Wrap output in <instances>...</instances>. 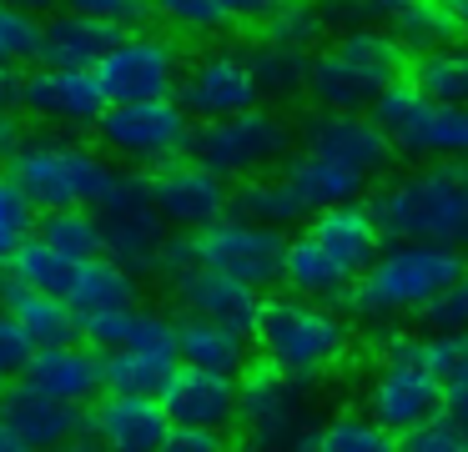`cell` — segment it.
Here are the masks:
<instances>
[{"mask_svg": "<svg viewBox=\"0 0 468 452\" xmlns=\"http://www.w3.org/2000/svg\"><path fill=\"white\" fill-rule=\"evenodd\" d=\"M176 367H197V372L237 382V372L247 367V337L186 317V321H176Z\"/></svg>", "mask_w": 468, "mask_h": 452, "instance_id": "obj_29", "label": "cell"}, {"mask_svg": "<svg viewBox=\"0 0 468 452\" xmlns=\"http://www.w3.org/2000/svg\"><path fill=\"white\" fill-rule=\"evenodd\" d=\"M166 427H192V432H227L237 422V382L232 377H212L197 367H176L166 377L162 397Z\"/></svg>", "mask_w": 468, "mask_h": 452, "instance_id": "obj_17", "label": "cell"}, {"mask_svg": "<svg viewBox=\"0 0 468 452\" xmlns=\"http://www.w3.org/2000/svg\"><path fill=\"white\" fill-rule=\"evenodd\" d=\"M292 121L277 106H257L247 116L212 121V126H192L186 141V161L212 171L217 181H257L272 176L277 166L292 161Z\"/></svg>", "mask_w": 468, "mask_h": 452, "instance_id": "obj_6", "label": "cell"}, {"mask_svg": "<svg viewBox=\"0 0 468 452\" xmlns=\"http://www.w3.org/2000/svg\"><path fill=\"white\" fill-rule=\"evenodd\" d=\"M5 277H11L16 287H26V291H41V297L66 301V291H71V281H76V261L46 251L41 241H26V247L16 251V261L5 267Z\"/></svg>", "mask_w": 468, "mask_h": 452, "instance_id": "obj_37", "label": "cell"}, {"mask_svg": "<svg viewBox=\"0 0 468 452\" xmlns=\"http://www.w3.org/2000/svg\"><path fill=\"white\" fill-rule=\"evenodd\" d=\"M0 452H31V447H26V442L16 437V432H5V427H0Z\"/></svg>", "mask_w": 468, "mask_h": 452, "instance_id": "obj_48", "label": "cell"}, {"mask_svg": "<svg viewBox=\"0 0 468 452\" xmlns=\"http://www.w3.org/2000/svg\"><path fill=\"white\" fill-rule=\"evenodd\" d=\"M96 141H101V156H116L126 171L146 176V171H162L172 161L186 156V141H192V121L176 110V100H146V106H106L96 121Z\"/></svg>", "mask_w": 468, "mask_h": 452, "instance_id": "obj_11", "label": "cell"}, {"mask_svg": "<svg viewBox=\"0 0 468 452\" xmlns=\"http://www.w3.org/2000/svg\"><path fill=\"white\" fill-rule=\"evenodd\" d=\"M403 80V50L388 40V30L357 26L337 30L323 50L307 56V86L303 96H313L317 110H347L363 116L388 86Z\"/></svg>", "mask_w": 468, "mask_h": 452, "instance_id": "obj_4", "label": "cell"}, {"mask_svg": "<svg viewBox=\"0 0 468 452\" xmlns=\"http://www.w3.org/2000/svg\"><path fill=\"white\" fill-rule=\"evenodd\" d=\"M257 46H277L292 50V56H313L317 40L327 36V16L313 5H262V20H257Z\"/></svg>", "mask_w": 468, "mask_h": 452, "instance_id": "obj_34", "label": "cell"}, {"mask_svg": "<svg viewBox=\"0 0 468 452\" xmlns=\"http://www.w3.org/2000/svg\"><path fill=\"white\" fill-rule=\"evenodd\" d=\"M41 56V16L16 5H0V66L21 70L26 60Z\"/></svg>", "mask_w": 468, "mask_h": 452, "instance_id": "obj_40", "label": "cell"}, {"mask_svg": "<svg viewBox=\"0 0 468 452\" xmlns=\"http://www.w3.org/2000/svg\"><path fill=\"white\" fill-rule=\"evenodd\" d=\"M367 216L378 241L388 247H443L458 251L468 231V181L458 161L413 166L403 176H388L367 196Z\"/></svg>", "mask_w": 468, "mask_h": 452, "instance_id": "obj_1", "label": "cell"}, {"mask_svg": "<svg viewBox=\"0 0 468 452\" xmlns=\"http://www.w3.org/2000/svg\"><path fill=\"white\" fill-rule=\"evenodd\" d=\"M418 321H423V337H463V321H468L463 281H453V287L438 291V297L418 311Z\"/></svg>", "mask_w": 468, "mask_h": 452, "instance_id": "obj_42", "label": "cell"}, {"mask_svg": "<svg viewBox=\"0 0 468 452\" xmlns=\"http://www.w3.org/2000/svg\"><path fill=\"white\" fill-rule=\"evenodd\" d=\"M31 352H36V347L26 342V331L16 327L5 311H0V392L21 382V372H26V362H31Z\"/></svg>", "mask_w": 468, "mask_h": 452, "instance_id": "obj_44", "label": "cell"}, {"mask_svg": "<svg viewBox=\"0 0 468 452\" xmlns=\"http://www.w3.org/2000/svg\"><path fill=\"white\" fill-rule=\"evenodd\" d=\"M247 60H252V80H257V100H262V106L303 96L307 56H292V50H277V46H252Z\"/></svg>", "mask_w": 468, "mask_h": 452, "instance_id": "obj_36", "label": "cell"}, {"mask_svg": "<svg viewBox=\"0 0 468 452\" xmlns=\"http://www.w3.org/2000/svg\"><path fill=\"white\" fill-rule=\"evenodd\" d=\"M0 311H5V317L26 331V342H31V347H66V342L76 337V317L66 311V301L16 287L5 271H0Z\"/></svg>", "mask_w": 468, "mask_h": 452, "instance_id": "obj_28", "label": "cell"}, {"mask_svg": "<svg viewBox=\"0 0 468 452\" xmlns=\"http://www.w3.org/2000/svg\"><path fill=\"white\" fill-rule=\"evenodd\" d=\"M172 372H176V357H162V352H106L101 357V392L106 397L156 402Z\"/></svg>", "mask_w": 468, "mask_h": 452, "instance_id": "obj_32", "label": "cell"}, {"mask_svg": "<svg viewBox=\"0 0 468 452\" xmlns=\"http://www.w3.org/2000/svg\"><path fill=\"white\" fill-rule=\"evenodd\" d=\"M96 221H101V257L112 261V267H122L132 281L162 271V257H166V241H172V231L156 221L152 206H142V211H116V216H96Z\"/></svg>", "mask_w": 468, "mask_h": 452, "instance_id": "obj_23", "label": "cell"}, {"mask_svg": "<svg viewBox=\"0 0 468 452\" xmlns=\"http://www.w3.org/2000/svg\"><path fill=\"white\" fill-rule=\"evenodd\" d=\"M156 452H227V432H192V427H172L166 442Z\"/></svg>", "mask_w": 468, "mask_h": 452, "instance_id": "obj_45", "label": "cell"}, {"mask_svg": "<svg viewBox=\"0 0 468 452\" xmlns=\"http://www.w3.org/2000/svg\"><path fill=\"white\" fill-rule=\"evenodd\" d=\"M162 20L172 36H222L232 26H257L262 5H222V0H186V5H166Z\"/></svg>", "mask_w": 468, "mask_h": 452, "instance_id": "obj_38", "label": "cell"}, {"mask_svg": "<svg viewBox=\"0 0 468 452\" xmlns=\"http://www.w3.org/2000/svg\"><path fill=\"white\" fill-rule=\"evenodd\" d=\"M152 211L166 231H207L227 216V181H217L212 171L192 166V161H172L162 166L152 181Z\"/></svg>", "mask_w": 468, "mask_h": 452, "instance_id": "obj_16", "label": "cell"}, {"mask_svg": "<svg viewBox=\"0 0 468 452\" xmlns=\"http://www.w3.org/2000/svg\"><path fill=\"white\" fill-rule=\"evenodd\" d=\"M237 422H242L247 452H307L317 422H323V407H317L313 382L257 367L237 387Z\"/></svg>", "mask_w": 468, "mask_h": 452, "instance_id": "obj_7", "label": "cell"}, {"mask_svg": "<svg viewBox=\"0 0 468 452\" xmlns=\"http://www.w3.org/2000/svg\"><path fill=\"white\" fill-rule=\"evenodd\" d=\"M116 40H122V30H112L106 20L86 16L81 5L56 10V16L41 20V60L51 70H81V76H91Z\"/></svg>", "mask_w": 468, "mask_h": 452, "instance_id": "obj_22", "label": "cell"}, {"mask_svg": "<svg viewBox=\"0 0 468 452\" xmlns=\"http://www.w3.org/2000/svg\"><path fill=\"white\" fill-rule=\"evenodd\" d=\"M252 337H257V352L267 357V367L297 382L327 377L353 352V327H347L343 311L303 297H267L252 321Z\"/></svg>", "mask_w": 468, "mask_h": 452, "instance_id": "obj_2", "label": "cell"}, {"mask_svg": "<svg viewBox=\"0 0 468 452\" xmlns=\"http://www.w3.org/2000/svg\"><path fill=\"white\" fill-rule=\"evenodd\" d=\"M31 241L81 267V261L101 257V221H96V211H46L31 226Z\"/></svg>", "mask_w": 468, "mask_h": 452, "instance_id": "obj_33", "label": "cell"}, {"mask_svg": "<svg viewBox=\"0 0 468 452\" xmlns=\"http://www.w3.org/2000/svg\"><path fill=\"white\" fill-rule=\"evenodd\" d=\"M292 136H303L307 156L333 161V166H343L347 176H357V181H373L378 171L393 166V151H388L383 131H378L367 116H347V110H313V116L303 121V131H292Z\"/></svg>", "mask_w": 468, "mask_h": 452, "instance_id": "obj_14", "label": "cell"}, {"mask_svg": "<svg viewBox=\"0 0 468 452\" xmlns=\"http://www.w3.org/2000/svg\"><path fill=\"white\" fill-rule=\"evenodd\" d=\"M227 216L287 237V226H297L303 211H297L292 191L282 186V176H257V181H237V186L227 191Z\"/></svg>", "mask_w": 468, "mask_h": 452, "instance_id": "obj_31", "label": "cell"}, {"mask_svg": "<svg viewBox=\"0 0 468 452\" xmlns=\"http://www.w3.org/2000/svg\"><path fill=\"white\" fill-rule=\"evenodd\" d=\"M21 387H31L36 397L66 402V407H86L101 392V352L91 347H36L31 362L21 372Z\"/></svg>", "mask_w": 468, "mask_h": 452, "instance_id": "obj_18", "label": "cell"}, {"mask_svg": "<svg viewBox=\"0 0 468 452\" xmlns=\"http://www.w3.org/2000/svg\"><path fill=\"white\" fill-rule=\"evenodd\" d=\"M16 141H21V126H16V116H0V161L16 151Z\"/></svg>", "mask_w": 468, "mask_h": 452, "instance_id": "obj_47", "label": "cell"}, {"mask_svg": "<svg viewBox=\"0 0 468 452\" xmlns=\"http://www.w3.org/2000/svg\"><path fill=\"white\" fill-rule=\"evenodd\" d=\"M307 452H398V437H388L363 412H337V417L317 422Z\"/></svg>", "mask_w": 468, "mask_h": 452, "instance_id": "obj_39", "label": "cell"}, {"mask_svg": "<svg viewBox=\"0 0 468 452\" xmlns=\"http://www.w3.org/2000/svg\"><path fill=\"white\" fill-rule=\"evenodd\" d=\"M282 186L292 191L297 211L303 216H317V211H333V206H353L357 196L367 191V181L347 176L343 166H333V161H317V156H292L282 171Z\"/></svg>", "mask_w": 468, "mask_h": 452, "instance_id": "obj_27", "label": "cell"}, {"mask_svg": "<svg viewBox=\"0 0 468 452\" xmlns=\"http://www.w3.org/2000/svg\"><path fill=\"white\" fill-rule=\"evenodd\" d=\"M11 171L5 176L16 181L31 211H91L101 201L106 181H112V161L96 146H86L81 136H56V131H31V136L16 141Z\"/></svg>", "mask_w": 468, "mask_h": 452, "instance_id": "obj_3", "label": "cell"}, {"mask_svg": "<svg viewBox=\"0 0 468 452\" xmlns=\"http://www.w3.org/2000/svg\"><path fill=\"white\" fill-rule=\"evenodd\" d=\"M122 307H136V281L122 267H112L106 257L81 261L71 291H66V311L76 321H86V317H106V311H122Z\"/></svg>", "mask_w": 468, "mask_h": 452, "instance_id": "obj_30", "label": "cell"}, {"mask_svg": "<svg viewBox=\"0 0 468 452\" xmlns=\"http://www.w3.org/2000/svg\"><path fill=\"white\" fill-rule=\"evenodd\" d=\"M31 226H36V211L31 201L16 191V181L0 171V271L16 261V251L31 241Z\"/></svg>", "mask_w": 468, "mask_h": 452, "instance_id": "obj_41", "label": "cell"}, {"mask_svg": "<svg viewBox=\"0 0 468 452\" xmlns=\"http://www.w3.org/2000/svg\"><path fill=\"white\" fill-rule=\"evenodd\" d=\"M16 106H21V70L0 66V116H16Z\"/></svg>", "mask_w": 468, "mask_h": 452, "instance_id": "obj_46", "label": "cell"}, {"mask_svg": "<svg viewBox=\"0 0 468 452\" xmlns=\"http://www.w3.org/2000/svg\"><path fill=\"white\" fill-rule=\"evenodd\" d=\"M398 452H468L463 447V422L458 417L423 422V427H413L403 442H398Z\"/></svg>", "mask_w": 468, "mask_h": 452, "instance_id": "obj_43", "label": "cell"}, {"mask_svg": "<svg viewBox=\"0 0 468 452\" xmlns=\"http://www.w3.org/2000/svg\"><path fill=\"white\" fill-rule=\"evenodd\" d=\"M363 417L378 422L388 437H408L413 427L443 417V397H438V382L428 377L423 357H418V337H408V331L383 337V362L363 392Z\"/></svg>", "mask_w": 468, "mask_h": 452, "instance_id": "obj_8", "label": "cell"}, {"mask_svg": "<svg viewBox=\"0 0 468 452\" xmlns=\"http://www.w3.org/2000/svg\"><path fill=\"white\" fill-rule=\"evenodd\" d=\"M96 90L106 106H146V100H172L176 80H182V50L166 30H126L101 66L91 70Z\"/></svg>", "mask_w": 468, "mask_h": 452, "instance_id": "obj_10", "label": "cell"}, {"mask_svg": "<svg viewBox=\"0 0 468 452\" xmlns=\"http://www.w3.org/2000/svg\"><path fill=\"white\" fill-rule=\"evenodd\" d=\"M303 237L313 241L317 251H323L327 261H333L337 271H343L347 281H357L367 271V261L383 251V241H378V226L373 216H367L363 201H353V206H333V211H317V216H307Z\"/></svg>", "mask_w": 468, "mask_h": 452, "instance_id": "obj_21", "label": "cell"}, {"mask_svg": "<svg viewBox=\"0 0 468 452\" xmlns=\"http://www.w3.org/2000/svg\"><path fill=\"white\" fill-rule=\"evenodd\" d=\"M86 427L101 452H156L172 432L162 407L146 397H101Z\"/></svg>", "mask_w": 468, "mask_h": 452, "instance_id": "obj_24", "label": "cell"}, {"mask_svg": "<svg viewBox=\"0 0 468 452\" xmlns=\"http://www.w3.org/2000/svg\"><path fill=\"white\" fill-rule=\"evenodd\" d=\"M383 30L398 50H448L463 36V5H448V0H408V5H388L383 10Z\"/></svg>", "mask_w": 468, "mask_h": 452, "instance_id": "obj_26", "label": "cell"}, {"mask_svg": "<svg viewBox=\"0 0 468 452\" xmlns=\"http://www.w3.org/2000/svg\"><path fill=\"white\" fill-rule=\"evenodd\" d=\"M176 110L192 126H212V121H232L257 110V80L252 60L242 46H212L197 60H182V80H176Z\"/></svg>", "mask_w": 468, "mask_h": 452, "instance_id": "obj_12", "label": "cell"}, {"mask_svg": "<svg viewBox=\"0 0 468 452\" xmlns=\"http://www.w3.org/2000/svg\"><path fill=\"white\" fill-rule=\"evenodd\" d=\"M403 86H413L418 96L433 100V106H463V96H468V60H463V50L448 46V50H428V56H418Z\"/></svg>", "mask_w": 468, "mask_h": 452, "instance_id": "obj_35", "label": "cell"}, {"mask_svg": "<svg viewBox=\"0 0 468 452\" xmlns=\"http://www.w3.org/2000/svg\"><path fill=\"white\" fill-rule=\"evenodd\" d=\"M172 297L192 321H212V327H227V331H237V337H247L257 311H262V297H257V291L237 287V281H227V277H212V271H202V267H186L182 277H172Z\"/></svg>", "mask_w": 468, "mask_h": 452, "instance_id": "obj_19", "label": "cell"}, {"mask_svg": "<svg viewBox=\"0 0 468 452\" xmlns=\"http://www.w3.org/2000/svg\"><path fill=\"white\" fill-rule=\"evenodd\" d=\"M56 452H101V447H96L91 437H71V442H66V447H56Z\"/></svg>", "mask_w": 468, "mask_h": 452, "instance_id": "obj_49", "label": "cell"}, {"mask_svg": "<svg viewBox=\"0 0 468 452\" xmlns=\"http://www.w3.org/2000/svg\"><path fill=\"white\" fill-rule=\"evenodd\" d=\"M186 241H192V267L237 281V287L257 291V297H262V287L282 281V251H287L282 231H262L237 216H222L217 226L197 231Z\"/></svg>", "mask_w": 468, "mask_h": 452, "instance_id": "obj_13", "label": "cell"}, {"mask_svg": "<svg viewBox=\"0 0 468 452\" xmlns=\"http://www.w3.org/2000/svg\"><path fill=\"white\" fill-rule=\"evenodd\" d=\"M367 121L383 131L388 151H403V156H418L423 166H438V161H453L458 151L468 146V116L463 106H433L423 100L413 86H388L383 96L367 106Z\"/></svg>", "mask_w": 468, "mask_h": 452, "instance_id": "obj_9", "label": "cell"}, {"mask_svg": "<svg viewBox=\"0 0 468 452\" xmlns=\"http://www.w3.org/2000/svg\"><path fill=\"white\" fill-rule=\"evenodd\" d=\"M76 331H86L106 352H162V357H176V321L156 307H142V301L106 311V317L76 321Z\"/></svg>", "mask_w": 468, "mask_h": 452, "instance_id": "obj_25", "label": "cell"}, {"mask_svg": "<svg viewBox=\"0 0 468 452\" xmlns=\"http://www.w3.org/2000/svg\"><path fill=\"white\" fill-rule=\"evenodd\" d=\"M0 427L16 432L31 452H56L86 432V412L66 407V402H51V397H36L31 387L16 382V387L0 392Z\"/></svg>", "mask_w": 468, "mask_h": 452, "instance_id": "obj_20", "label": "cell"}, {"mask_svg": "<svg viewBox=\"0 0 468 452\" xmlns=\"http://www.w3.org/2000/svg\"><path fill=\"white\" fill-rule=\"evenodd\" d=\"M463 281V261L458 251L443 247H383L367 271L347 287V307L353 317L388 327V321L418 317L443 287Z\"/></svg>", "mask_w": 468, "mask_h": 452, "instance_id": "obj_5", "label": "cell"}, {"mask_svg": "<svg viewBox=\"0 0 468 452\" xmlns=\"http://www.w3.org/2000/svg\"><path fill=\"white\" fill-rule=\"evenodd\" d=\"M26 116H36L41 126H51L56 136H71V131H86L101 121L106 100L96 90L91 76L81 70H51V66H36L21 70V106Z\"/></svg>", "mask_w": 468, "mask_h": 452, "instance_id": "obj_15", "label": "cell"}]
</instances>
